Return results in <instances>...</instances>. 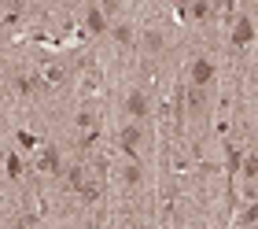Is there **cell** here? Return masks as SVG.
Segmentation results:
<instances>
[{"label": "cell", "mask_w": 258, "mask_h": 229, "mask_svg": "<svg viewBox=\"0 0 258 229\" xmlns=\"http://www.w3.org/2000/svg\"><path fill=\"white\" fill-rule=\"evenodd\" d=\"M251 37H254V22L251 19H236V26H232V48L251 44Z\"/></svg>", "instance_id": "cell-1"}, {"label": "cell", "mask_w": 258, "mask_h": 229, "mask_svg": "<svg viewBox=\"0 0 258 229\" xmlns=\"http://www.w3.org/2000/svg\"><path fill=\"white\" fill-rule=\"evenodd\" d=\"M210 78H214V63H210V59H196V63H192V85L203 89Z\"/></svg>", "instance_id": "cell-2"}, {"label": "cell", "mask_w": 258, "mask_h": 229, "mask_svg": "<svg viewBox=\"0 0 258 229\" xmlns=\"http://www.w3.org/2000/svg\"><path fill=\"white\" fill-rule=\"evenodd\" d=\"M125 111L133 115V118H144L151 111V104H148V96L144 93H129V100H125Z\"/></svg>", "instance_id": "cell-3"}, {"label": "cell", "mask_w": 258, "mask_h": 229, "mask_svg": "<svg viewBox=\"0 0 258 229\" xmlns=\"http://www.w3.org/2000/svg\"><path fill=\"white\" fill-rule=\"evenodd\" d=\"M37 170H44V174H59V152H55V148H44L41 155H37Z\"/></svg>", "instance_id": "cell-4"}, {"label": "cell", "mask_w": 258, "mask_h": 229, "mask_svg": "<svg viewBox=\"0 0 258 229\" xmlns=\"http://www.w3.org/2000/svg\"><path fill=\"white\" fill-rule=\"evenodd\" d=\"M85 22H89L92 33H103V30H107V11H103V8H89L85 11Z\"/></svg>", "instance_id": "cell-5"}, {"label": "cell", "mask_w": 258, "mask_h": 229, "mask_svg": "<svg viewBox=\"0 0 258 229\" xmlns=\"http://www.w3.org/2000/svg\"><path fill=\"white\" fill-rule=\"evenodd\" d=\"M140 141H144V133H140L137 126H129V129H122V148H125L129 155H137V148H140Z\"/></svg>", "instance_id": "cell-6"}, {"label": "cell", "mask_w": 258, "mask_h": 229, "mask_svg": "<svg viewBox=\"0 0 258 229\" xmlns=\"http://www.w3.org/2000/svg\"><path fill=\"white\" fill-rule=\"evenodd\" d=\"M144 44L151 48V52H159V48H162V33H155V30H151V33H144Z\"/></svg>", "instance_id": "cell-7"}, {"label": "cell", "mask_w": 258, "mask_h": 229, "mask_svg": "<svg viewBox=\"0 0 258 229\" xmlns=\"http://www.w3.org/2000/svg\"><path fill=\"white\" fill-rule=\"evenodd\" d=\"M114 37H118L122 44H129V41H133V30H129L125 22H122V26H114Z\"/></svg>", "instance_id": "cell-8"}, {"label": "cell", "mask_w": 258, "mask_h": 229, "mask_svg": "<svg viewBox=\"0 0 258 229\" xmlns=\"http://www.w3.org/2000/svg\"><path fill=\"white\" fill-rule=\"evenodd\" d=\"M125 181H129V185H137V181H140V166H137V163H133V166H125Z\"/></svg>", "instance_id": "cell-9"}, {"label": "cell", "mask_w": 258, "mask_h": 229, "mask_svg": "<svg viewBox=\"0 0 258 229\" xmlns=\"http://www.w3.org/2000/svg\"><path fill=\"white\" fill-rule=\"evenodd\" d=\"M4 163H8V174H11V177H19V174H22V163L15 159V155H11V159H4Z\"/></svg>", "instance_id": "cell-10"}, {"label": "cell", "mask_w": 258, "mask_h": 229, "mask_svg": "<svg viewBox=\"0 0 258 229\" xmlns=\"http://www.w3.org/2000/svg\"><path fill=\"white\" fill-rule=\"evenodd\" d=\"M210 11H214V8H210V4H192V15H196V19H207V15H210Z\"/></svg>", "instance_id": "cell-11"}, {"label": "cell", "mask_w": 258, "mask_h": 229, "mask_svg": "<svg viewBox=\"0 0 258 229\" xmlns=\"http://www.w3.org/2000/svg\"><path fill=\"white\" fill-rule=\"evenodd\" d=\"M188 104H192V107L203 104V89H192V93H188Z\"/></svg>", "instance_id": "cell-12"}, {"label": "cell", "mask_w": 258, "mask_h": 229, "mask_svg": "<svg viewBox=\"0 0 258 229\" xmlns=\"http://www.w3.org/2000/svg\"><path fill=\"white\" fill-rule=\"evenodd\" d=\"M19 89H22V93H33V89H37V81H30V78H19Z\"/></svg>", "instance_id": "cell-13"}, {"label": "cell", "mask_w": 258, "mask_h": 229, "mask_svg": "<svg viewBox=\"0 0 258 229\" xmlns=\"http://www.w3.org/2000/svg\"><path fill=\"white\" fill-rule=\"evenodd\" d=\"M243 174L254 177V174H258V163H254V159H247V163H243Z\"/></svg>", "instance_id": "cell-14"}, {"label": "cell", "mask_w": 258, "mask_h": 229, "mask_svg": "<svg viewBox=\"0 0 258 229\" xmlns=\"http://www.w3.org/2000/svg\"><path fill=\"white\" fill-rule=\"evenodd\" d=\"M15 229H26V222H19V225H15Z\"/></svg>", "instance_id": "cell-15"}, {"label": "cell", "mask_w": 258, "mask_h": 229, "mask_svg": "<svg viewBox=\"0 0 258 229\" xmlns=\"http://www.w3.org/2000/svg\"><path fill=\"white\" fill-rule=\"evenodd\" d=\"M0 163H4V152H0Z\"/></svg>", "instance_id": "cell-16"}]
</instances>
